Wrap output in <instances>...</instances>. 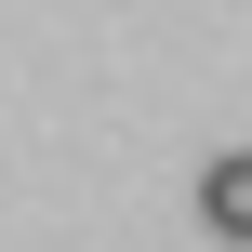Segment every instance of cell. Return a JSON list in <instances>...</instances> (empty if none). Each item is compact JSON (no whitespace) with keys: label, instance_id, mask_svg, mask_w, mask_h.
<instances>
[{"label":"cell","instance_id":"obj_1","mask_svg":"<svg viewBox=\"0 0 252 252\" xmlns=\"http://www.w3.org/2000/svg\"><path fill=\"white\" fill-rule=\"evenodd\" d=\"M199 226H213V239H252V146L199 173Z\"/></svg>","mask_w":252,"mask_h":252}]
</instances>
